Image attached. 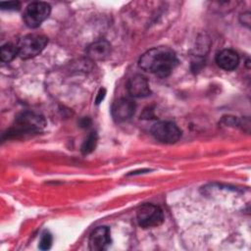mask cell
I'll return each instance as SVG.
<instances>
[{"mask_svg": "<svg viewBox=\"0 0 251 251\" xmlns=\"http://www.w3.org/2000/svg\"><path fill=\"white\" fill-rule=\"evenodd\" d=\"M137 223L143 228L160 226L164 222V213L159 206L144 204L137 210Z\"/></svg>", "mask_w": 251, "mask_h": 251, "instance_id": "5", "label": "cell"}, {"mask_svg": "<svg viewBox=\"0 0 251 251\" xmlns=\"http://www.w3.org/2000/svg\"><path fill=\"white\" fill-rule=\"evenodd\" d=\"M216 63L225 71H232L239 64V56L232 49H224L217 54Z\"/></svg>", "mask_w": 251, "mask_h": 251, "instance_id": "10", "label": "cell"}, {"mask_svg": "<svg viewBox=\"0 0 251 251\" xmlns=\"http://www.w3.org/2000/svg\"><path fill=\"white\" fill-rule=\"evenodd\" d=\"M111 53V45L107 40L100 39L92 44H90L87 48V55L96 61H101L106 59Z\"/></svg>", "mask_w": 251, "mask_h": 251, "instance_id": "11", "label": "cell"}, {"mask_svg": "<svg viewBox=\"0 0 251 251\" xmlns=\"http://www.w3.org/2000/svg\"><path fill=\"white\" fill-rule=\"evenodd\" d=\"M177 64L175 52L164 46L154 47L146 51L139 59V67L158 76H168Z\"/></svg>", "mask_w": 251, "mask_h": 251, "instance_id": "1", "label": "cell"}, {"mask_svg": "<svg viewBox=\"0 0 251 251\" xmlns=\"http://www.w3.org/2000/svg\"><path fill=\"white\" fill-rule=\"evenodd\" d=\"M96 143H97L96 132H90V134L86 137V139L84 140V142L81 145V153L83 155L91 153L95 149Z\"/></svg>", "mask_w": 251, "mask_h": 251, "instance_id": "13", "label": "cell"}, {"mask_svg": "<svg viewBox=\"0 0 251 251\" xmlns=\"http://www.w3.org/2000/svg\"><path fill=\"white\" fill-rule=\"evenodd\" d=\"M45 124L46 123L43 117L34 113L25 112L17 118L15 125L12 126L8 134L17 136L26 133L38 132L44 128Z\"/></svg>", "mask_w": 251, "mask_h": 251, "instance_id": "2", "label": "cell"}, {"mask_svg": "<svg viewBox=\"0 0 251 251\" xmlns=\"http://www.w3.org/2000/svg\"><path fill=\"white\" fill-rule=\"evenodd\" d=\"M105 95H106V90L104 88H101L97 94V97H96V100H95V103L96 104H99L102 102V100L105 98Z\"/></svg>", "mask_w": 251, "mask_h": 251, "instance_id": "16", "label": "cell"}, {"mask_svg": "<svg viewBox=\"0 0 251 251\" xmlns=\"http://www.w3.org/2000/svg\"><path fill=\"white\" fill-rule=\"evenodd\" d=\"M52 245V235L50 232L45 231L43 232L40 241H39V248L41 250H47L51 247Z\"/></svg>", "mask_w": 251, "mask_h": 251, "instance_id": "14", "label": "cell"}, {"mask_svg": "<svg viewBox=\"0 0 251 251\" xmlns=\"http://www.w3.org/2000/svg\"><path fill=\"white\" fill-rule=\"evenodd\" d=\"M48 43V38L41 34H27L22 37L18 44V55L25 60L33 58L41 53Z\"/></svg>", "mask_w": 251, "mask_h": 251, "instance_id": "3", "label": "cell"}, {"mask_svg": "<svg viewBox=\"0 0 251 251\" xmlns=\"http://www.w3.org/2000/svg\"><path fill=\"white\" fill-rule=\"evenodd\" d=\"M21 4L17 1H9V2H1L0 7L2 10H19Z\"/></svg>", "mask_w": 251, "mask_h": 251, "instance_id": "15", "label": "cell"}, {"mask_svg": "<svg viewBox=\"0 0 251 251\" xmlns=\"http://www.w3.org/2000/svg\"><path fill=\"white\" fill-rule=\"evenodd\" d=\"M126 88L129 95L136 98L146 97L151 93L147 79L141 75H135L130 77L127 81Z\"/></svg>", "mask_w": 251, "mask_h": 251, "instance_id": "8", "label": "cell"}, {"mask_svg": "<svg viewBox=\"0 0 251 251\" xmlns=\"http://www.w3.org/2000/svg\"><path fill=\"white\" fill-rule=\"evenodd\" d=\"M110 230L107 226H98L89 236V249L93 251L104 250L110 243Z\"/></svg>", "mask_w": 251, "mask_h": 251, "instance_id": "9", "label": "cell"}, {"mask_svg": "<svg viewBox=\"0 0 251 251\" xmlns=\"http://www.w3.org/2000/svg\"><path fill=\"white\" fill-rule=\"evenodd\" d=\"M51 7L46 2H32L28 4L24 13V21L30 28L38 27L50 15Z\"/></svg>", "mask_w": 251, "mask_h": 251, "instance_id": "4", "label": "cell"}, {"mask_svg": "<svg viewBox=\"0 0 251 251\" xmlns=\"http://www.w3.org/2000/svg\"><path fill=\"white\" fill-rule=\"evenodd\" d=\"M18 55L17 45L7 43L1 47V61L4 63L11 62Z\"/></svg>", "mask_w": 251, "mask_h": 251, "instance_id": "12", "label": "cell"}, {"mask_svg": "<svg viewBox=\"0 0 251 251\" xmlns=\"http://www.w3.org/2000/svg\"><path fill=\"white\" fill-rule=\"evenodd\" d=\"M135 112V104L129 98H120L112 106V116L117 122L129 120Z\"/></svg>", "mask_w": 251, "mask_h": 251, "instance_id": "7", "label": "cell"}, {"mask_svg": "<svg viewBox=\"0 0 251 251\" xmlns=\"http://www.w3.org/2000/svg\"><path fill=\"white\" fill-rule=\"evenodd\" d=\"M151 133L160 142L168 144L176 142L181 135V131L176 124L165 121L154 124L151 127Z\"/></svg>", "mask_w": 251, "mask_h": 251, "instance_id": "6", "label": "cell"}]
</instances>
